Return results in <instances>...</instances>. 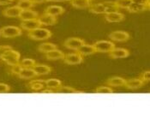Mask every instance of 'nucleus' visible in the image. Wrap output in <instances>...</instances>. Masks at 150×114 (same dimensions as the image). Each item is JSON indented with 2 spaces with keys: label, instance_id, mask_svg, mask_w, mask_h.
<instances>
[{
  "label": "nucleus",
  "instance_id": "obj_1",
  "mask_svg": "<svg viewBox=\"0 0 150 114\" xmlns=\"http://www.w3.org/2000/svg\"><path fill=\"white\" fill-rule=\"evenodd\" d=\"M0 59H2V61H4L8 65L13 66V65L18 64L20 63L21 54L19 52L11 49V50H8L3 53H1L0 54Z\"/></svg>",
  "mask_w": 150,
  "mask_h": 114
},
{
  "label": "nucleus",
  "instance_id": "obj_2",
  "mask_svg": "<svg viewBox=\"0 0 150 114\" xmlns=\"http://www.w3.org/2000/svg\"><path fill=\"white\" fill-rule=\"evenodd\" d=\"M52 33L46 28H37L32 31H29L28 36L29 39L34 40H46L52 37Z\"/></svg>",
  "mask_w": 150,
  "mask_h": 114
},
{
  "label": "nucleus",
  "instance_id": "obj_3",
  "mask_svg": "<svg viewBox=\"0 0 150 114\" xmlns=\"http://www.w3.org/2000/svg\"><path fill=\"white\" fill-rule=\"evenodd\" d=\"M23 29L16 26H5L0 28V37L2 38H16L21 36Z\"/></svg>",
  "mask_w": 150,
  "mask_h": 114
},
{
  "label": "nucleus",
  "instance_id": "obj_4",
  "mask_svg": "<svg viewBox=\"0 0 150 114\" xmlns=\"http://www.w3.org/2000/svg\"><path fill=\"white\" fill-rule=\"evenodd\" d=\"M93 46L96 50V52H110L115 48V44L108 40H99L96 41Z\"/></svg>",
  "mask_w": 150,
  "mask_h": 114
},
{
  "label": "nucleus",
  "instance_id": "obj_5",
  "mask_svg": "<svg viewBox=\"0 0 150 114\" xmlns=\"http://www.w3.org/2000/svg\"><path fill=\"white\" fill-rule=\"evenodd\" d=\"M85 43L84 40H82L81 38H77V37H71L67 39L64 43V46L66 48H68L69 50H74V51H77L83 44Z\"/></svg>",
  "mask_w": 150,
  "mask_h": 114
},
{
  "label": "nucleus",
  "instance_id": "obj_6",
  "mask_svg": "<svg viewBox=\"0 0 150 114\" xmlns=\"http://www.w3.org/2000/svg\"><path fill=\"white\" fill-rule=\"evenodd\" d=\"M64 61L65 64H70V65H75V64H79L83 62V56H81L80 53L76 52H71L65 54L64 57Z\"/></svg>",
  "mask_w": 150,
  "mask_h": 114
},
{
  "label": "nucleus",
  "instance_id": "obj_7",
  "mask_svg": "<svg viewBox=\"0 0 150 114\" xmlns=\"http://www.w3.org/2000/svg\"><path fill=\"white\" fill-rule=\"evenodd\" d=\"M109 38L112 41H116V42H125V41H127L130 38V35H129V33L125 32V31L117 30V31L112 32L111 34H109Z\"/></svg>",
  "mask_w": 150,
  "mask_h": 114
},
{
  "label": "nucleus",
  "instance_id": "obj_8",
  "mask_svg": "<svg viewBox=\"0 0 150 114\" xmlns=\"http://www.w3.org/2000/svg\"><path fill=\"white\" fill-rule=\"evenodd\" d=\"M41 23H40L39 19H31V20H26V21H22L21 23V28L26 31H32L37 28H40Z\"/></svg>",
  "mask_w": 150,
  "mask_h": 114
},
{
  "label": "nucleus",
  "instance_id": "obj_9",
  "mask_svg": "<svg viewBox=\"0 0 150 114\" xmlns=\"http://www.w3.org/2000/svg\"><path fill=\"white\" fill-rule=\"evenodd\" d=\"M105 15V21L108 23H120V22L124 21L125 18V16L123 13L118 11L110 12V13H106Z\"/></svg>",
  "mask_w": 150,
  "mask_h": 114
},
{
  "label": "nucleus",
  "instance_id": "obj_10",
  "mask_svg": "<svg viewBox=\"0 0 150 114\" xmlns=\"http://www.w3.org/2000/svg\"><path fill=\"white\" fill-rule=\"evenodd\" d=\"M129 55V52L127 49L125 48H114L112 51L109 52V57L113 59L117 58H125L127 57Z\"/></svg>",
  "mask_w": 150,
  "mask_h": 114
},
{
  "label": "nucleus",
  "instance_id": "obj_11",
  "mask_svg": "<svg viewBox=\"0 0 150 114\" xmlns=\"http://www.w3.org/2000/svg\"><path fill=\"white\" fill-rule=\"evenodd\" d=\"M21 12H22V10L17 5H15V6L8 7V8L4 9L3 11V15L9 18H16V17L20 16Z\"/></svg>",
  "mask_w": 150,
  "mask_h": 114
},
{
  "label": "nucleus",
  "instance_id": "obj_12",
  "mask_svg": "<svg viewBox=\"0 0 150 114\" xmlns=\"http://www.w3.org/2000/svg\"><path fill=\"white\" fill-rule=\"evenodd\" d=\"M40 23H41V25H45V26H52V25H54L55 23H57V17L56 16H51L49 14H46L44 13L40 16H39L38 17Z\"/></svg>",
  "mask_w": 150,
  "mask_h": 114
},
{
  "label": "nucleus",
  "instance_id": "obj_13",
  "mask_svg": "<svg viewBox=\"0 0 150 114\" xmlns=\"http://www.w3.org/2000/svg\"><path fill=\"white\" fill-rule=\"evenodd\" d=\"M35 72L36 73L37 76H46L51 73L52 68L49 65L43 64H35V65L33 67Z\"/></svg>",
  "mask_w": 150,
  "mask_h": 114
},
{
  "label": "nucleus",
  "instance_id": "obj_14",
  "mask_svg": "<svg viewBox=\"0 0 150 114\" xmlns=\"http://www.w3.org/2000/svg\"><path fill=\"white\" fill-rule=\"evenodd\" d=\"M145 82L141 78H132V79L126 80L125 87L129 89H137L142 88Z\"/></svg>",
  "mask_w": 150,
  "mask_h": 114
},
{
  "label": "nucleus",
  "instance_id": "obj_15",
  "mask_svg": "<svg viewBox=\"0 0 150 114\" xmlns=\"http://www.w3.org/2000/svg\"><path fill=\"white\" fill-rule=\"evenodd\" d=\"M19 78L24 79V80H30L37 76L36 73L35 72L33 68H23L20 73L17 76Z\"/></svg>",
  "mask_w": 150,
  "mask_h": 114
},
{
  "label": "nucleus",
  "instance_id": "obj_16",
  "mask_svg": "<svg viewBox=\"0 0 150 114\" xmlns=\"http://www.w3.org/2000/svg\"><path fill=\"white\" fill-rule=\"evenodd\" d=\"M64 11H65L64 8H63L62 6H58V5H50L45 9V13L56 16V17L64 14Z\"/></svg>",
  "mask_w": 150,
  "mask_h": 114
},
{
  "label": "nucleus",
  "instance_id": "obj_17",
  "mask_svg": "<svg viewBox=\"0 0 150 114\" xmlns=\"http://www.w3.org/2000/svg\"><path fill=\"white\" fill-rule=\"evenodd\" d=\"M78 53H80L81 56H88L96 52V50L94 48L93 45H90V44H86L84 43L82 46L76 51Z\"/></svg>",
  "mask_w": 150,
  "mask_h": 114
},
{
  "label": "nucleus",
  "instance_id": "obj_18",
  "mask_svg": "<svg viewBox=\"0 0 150 114\" xmlns=\"http://www.w3.org/2000/svg\"><path fill=\"white\" fill-rule=\"evenodd\" d=\"M44 85L47 89H52L53 91L56 92L62 86V81L56 78H50L47 80H44Z\"/></svg>",
  "mask_w": 150,
  "mask_h": 114
},
{
  "label": "nucleus",
  "instance_id": "obj_19",
  "mask_svg": "<svg viewBox=\"0 0 150 114\" xmlns=\"http://www.w3.org/2000/svg\"><path fill=\"white\" fill-rule=\"evenodd\" d=\"M39 17V14L35 11H33L32 9L29 10H24L22 11L21 15L19 16V18L22 21H26V20H31V19H37Z\"/></svg>",
  "mask_w": 150,
  "mask_h": 114
},
{
  "label": "nucleus",
  "instance_id": "obj_20",
  "mask_svg": "<svg viewBox=\"0 0 150 114\" xmlns=\"http://www.w3.org/2000/svg\"><path fill=\"white\" fill-rule=\"evenodd\" d=\"M65 56L64 52L61 50L54 49L49 52L46 53V58L48 60H58V59H64Z\"/></svg>",
  "mask_w": 150,
  "mask_h": 114
},
{
  "label": "nucleus",
  "instance_id": "obj_21",
  "mask_svg": "<svg viewBox=\"0 0 150 114\" xmlns=\"http://www.w3.org/2000/svg\"><path fill=\"white\" fill-rule=\"evenodd\" d=\"M125 81H126V79L123 77L112 76L106 81V84L107 86H110V87H122V86H125Z\"/></svg>",
  "mask_w": 150,
  "mask_h": 114
},
{
  "label": "nucleus",
  "instance_id": "obj_22",
  "mask_svg": "<svg viewBox=\"0 0 150 114\" xmlns=\"http://www.w3.org/2000/svg\"><path fill=\"white\" fill-rule=\"evenodd\" d=\"M71 6L76 9H88L91 2L88 0H69Z\"/></svg>",
  "mask_w": 150,
  "mask_h": 114
},
{
  "label": "nucleus",
  "instance_id": "obj_23",
  "mask_svg": "<svg viewBox=\"0 0 150 114\" xmlns=\"http://www.w3.org/2000/svg\"><path fill=\"white\" fill-rule=\"evenodd\" d=\"M89 11L93 14H105V7L103 3H97V4H91L88 7Z\"/></svg>",
  "mask_w": 150,
  "mask_h": 114
},
{
  "label": "nucleus",
  "instance_id": "obj_24",
  "mask_svg": "<svg viewBox=\"0 0 150 114\" xmlns=\"http://www.w3.org/2000/svg\"><path fill=\"white\" fill-rule=\"evenodd\" d=\"M58 46L57 45L53 44V43H50V42H44V43H41L39 47H38V50L39 52H42V53H47L54 49H57Z\"/></svg>",
  "mask_w": 150,
  "mask_h": 114
},
{
  "label": "nucleus",
  "instance_id": "obj_25",
  "mask_svg": "<svg viewBox=\"0 0 150 114\" xmlns=\"http://www.w3.org/2000/svg\"><path fill=\"white\" fill-rule=\"evenodd\" d=\"M36 4L35 1L33 0H18L17 1V6L22 10H29V9H32L34 6Z\"/></svg>",
  "mask_w": 150,
  "mask_h": 114
},
{
  "label": "nucleus",
  "instance_id": "obj_26",
  "mask_svg": "<svg viewBox=\"0 0 150 114\" xmlns=\"http://www.w3.org/2000/svg\"><path fill=\"white\" fill-rule=\"evenodd\" d=\"M127 11L130 13H137V12H142L148 11L147 6L145 4H141L137 3H132L129 7L127 9Z\"/></svg>",
  "mask_w": 150,
  "mask_h": 114
},
{
  "label": "nucleus",
  "instance_id": "obj_27",
  "mask_svg": "<svg viewBox=\"0 0 150 114\" xmlns=\"http://www.w3.org/2000/svg\"><path fill=\"white\" fill-rule=\"evenodd\" d=\"M28 87L33 91H40L44 88V80H33L28 83Z\"/></svg>",
  "mask_w": 150,
  "mask_h": 114
},
{
  "label": "nucleus",
  "instance_id": "obj_28",
  "mask_svg": "<svg viewBox=\"0 0 150 114\" xmlns=\"http://www.w3.org/2000/svg\"><path fill=\"white\" fill-rule=\"evenodd\" d=\"M103 4L105 7V14L119 11V7L117 6L116 1H105L103 2Z\"/></svg>",
  "mask_w": 150,
  "mask_h": 114
},
{
  "label": "nucleus",
  "instance_id": "obj_29",
  "mask_svg": "<svg viewBox=\"0 0 150 114\" xmlns=\"http://www.w3.org/2000/svg\"><path fill=\"white\" fill-rule=\"evenodd\" d=\"M20 64L23 68H33L35 65L36 62L33 58H24L20 62Z\"/></svg>",
  "mask_w": 150,
  "mask_h": 114
},
{
  "label": "nucleus",
  "instance_id": "obj_30",
  "mask_svg": "<svg viewBox=\"0 0 150 114\" xmlns=\"http://www.w3.org/2000/svg\"><path fill=\"white\" fill-rule=\"evenodd\" d=\"M57 93H79V91L76 90L74 88H71L69 86H61L58 90Z\"/></svg>",
  "mask_w": 150,
  "mask_h": 114
},
{
  "label": "nucleus",
  "instance_id": "obj_31",
  "mask_svg": "<svg viewBox=\"0 0 150 114\" xmlns=\"http://www.w3.org/2000/svg\"><path fill=\"white\" fill-rule=\"evenodd\" d=\"M116 3L119 9H125L127 10L129 5L132 4V0H116Z\"/></svg>",
  "mask_w": 150,
  "mask_h": 114
},
{
  "label": "nucleus",
  "instance_id": "obj_32",
  "mask_svg": "<svg viewBox=\"0 0 150 114\" xmlns=\"http://www.w3.org/2000/svg\"><path fill=\"white\" fill-rule=\"evenodd\" d=\"M95 93H113V89L110 87V86H100V87H98L95 90Z\"/></svg>",
  "mask_w": 150,
  "mask_h": 114
},
{
  "label": "nucleus",
  "instance_id": "obj_33",
  "mask_svg": "<svg viewBox=\"0 0 150 114\" xmlns=\"http://www.w3.org/2000/svg\"><path fill=\"white\" fill-rule=\"evenodd\" d=\"M23 67L21 65V64L19 63L18 64H16V65H13L11 66V71L13 75H16V76H18V74L20 73V71L22 70V69Z\"/></svg>",
  "mask_w": 150,
  "mask_h": 114
},
{
  "label": "nucleus",
  "instance_id": "obj_34",
  "mask_svg": "<svg viewBox=\"0 0 150 114\" xmlns=\"http://www.w3.org/2000/svg\"><path fill=\"white\" fill-rule=\"evenodd\" d=\"M140 78L144 82L150 81V70H146V71L142 72V73L141 74Z\"/></svg>",
  "mask_w": 150,
  "mask_h": 114
},
{
  "label": "nucleus",
  "instance_id": "obj_35",
  "mask_svg": "<svg viewBox=\"0 0 150 114\" xmlns=\"http://www.w3.org/2000/svg\"><path fill=\"white\" fill-rule=\"evenodd\" d=\"M11 91V87L6 84V83H2L0 82V93H8Z\"/></svg>",
  "mask_w": 150,
  "mask_h": 114
},
{
  "label": "nucleus",
  "instance_id": "obj_36",
  "mask_svg": "<svg viewBox=\"0 0 150 114\" xmlns=\"http://www.w3.org/2000/svg\"><path fill=\"white\" fill-rule=\"evenodd\" d=\"M11 49H12L11 46H0V54H1V53H3V52H6V51H8V50H11Z\"/></svg>",
  "mask_w": 150,
  "mask_h": 114
},
{
  "label": "nucleus",
  "instance_id": "obj_37",
  "mask_svg": "<svg viewBox=\"0 0 150 114\" xmlns=\"http://www.w3.org/2000/svg\"><path fill=\"white\" fill-rule=\"evenodd\" d=\"M15 0H0V5H7L11 4Z\"/></svg>",
  "mask_w": 150,
  "mask_h": 114
},
{
  "label": "nucleus",
  "instance_id": "obj_38",
  "mask_svg": "<svg viewBox=\"0 0 150 114\" xmlns=\"http://www.w3.org/2000/svg\"><path fill=\"white\" fill-rule=\"evenodd\" d=\"M148 0H132V3H137V4H146Z\"/></svg>",
  "mask_w": 150,
  "mask_h": 114
},
{
  "label": "nucleus",
  "instance_id": "obj_39",
  "mask_svg": "<svg viewBox=\"0 0 150 114\" xmlns=\"http://www.w3.org/2000/svg\"><path fill=\"white\" fill-rule=\"evenodd\" d=\"M69 0H46V2H54V3H58V2H66Z\"/></svg>",
  "mask_w": 150,
  "mask_h": 114
},
{
  "label": "nucleus",
  "instance_id": "obj_40",
  "mask_svg": "<svg viewBox=\"0 0 150 114\" xmlns=\"http://www.w3.org/2000/svg\"><path fill=\"white\" fill-rule=\"evenodd\" d=\"M42 93H54V91H53L52 89H45V90H42Z\"/></svg>",
  "mask_w": 150,
  "mask_h": 114
},
{
  "label": "nucleus",
  "instance_id": "obj_41",
  "mask_svg": "<svg viewBox=\"0 0 150 114\" xmlns=\"http://www.w3.org/2000/svg\"><path fill=\"white\" fill-rule=\"evenodd\" d=\"M145 5L147 6L148 11H150V0H148V2L146 3V4H145Z\"/></svg>",
  "mask_w": 150,
  "mask_h": 114
},
{
  "label": "nucleus",
  "instance_id": "obj_42",
  "mask_svg": "<svg viewBox=\"0 0 150 114\" xmlns=\"http://www.w3.org/2000/svg\"><path fill=\"white\" fill-rule=\"evenodd\" d=\"M88 1H90V2H92V1H93V0H88Z\"/></svg>",
  "mask_w": 150,
  "mask_h": 114
}]
</instances>
